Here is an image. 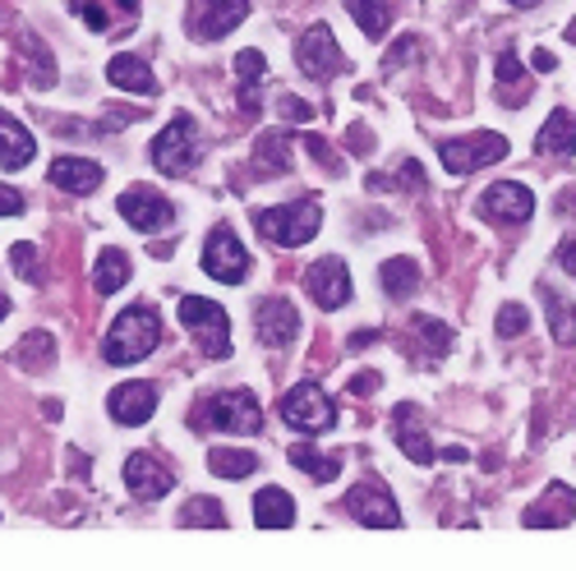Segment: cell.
<instances>
[{
    "mask_svg": "<svg viewBox=\"0 0 576 571\" xmlns=\"http://www.w3.org/2000/svg\"><path fill=\"white\" fill-rule=\"evenodd\" d=\"M158 341H162L158 310H152V304H135V310H125L111 323V333L102 341V360L106 364H139L158 350Z\"/></svg>",
    "mask_w": 576,
    "mask_h": 571,
    "instance_id": "obj_1",
    "label": "cell"
},
{
    "mask_svg": "<svg viewBox=\"0 0 576 571\" xmlns=\"http://www.w3.org/2000/svg\"><path fill=\"white\" fill-rule=\"evenodd\" d=\"M254 226H258V235L268 240V245L300 249V245H309V240L319 235V226H323V208H319L314 194H300V199L281 203V208H263V212L254 217Z\"/></svg>",
    "mask_w": 576,
    "mask_h": 571,
    "instance_id": "obj_2",
    "label": "cell"
},
{
    "mask_svg": "<svg viewBox=\"0 0 576 571\" xmlns=\"http://www.w3.org/2000/svg\"><path fill=\"white\" fill-rule=\"evenodd\" d=\"M194 424H208V429H221V433H258L263 429V410L254 401V392L231 387V392H217V397L198 401L194 406Z\"/></svg>",
    "mask_w": 576,
    "mask_h": 571,
    "instance_id": "obj_3",
    "label": "cell"
},
{
    "mask_svg": "<svg viewBox=\"0 0 576 571\" xmlns=\"http://www.w3.org/2000/svg\"><path fill=\"white\" fill-rule=\"evenodd\" d=\"M198 152H204V139H198V125L189 116H175L158 139H152L148 158L162 175H189L198 166Z\"/></svg>",
    "mask_w": 576,
    "mask_h": 571,
    "instance_id": "obj_4",
    "label": "cell"
},
{
    "mask_svg": "<svg viewBox=\"0 0 576 571\" xmlns=\"http://www.w3.org/2000/svg\"><path fill=\"white\" fill-rule=\"evenodd\" d=\"M181 323L198 337V346H204L212 360H227L231 356V318H227V310H221L217 300L185 295L181 300Z\"/></svg>",
    "mask_w": 576,
    "mask_h": 571,
    "instance_id": "obj_5",
    "label": "cell"
},
{
    "mask_svg": "<svg viewBox=\"0 0 576 571\" xmlns=\"http://www.w3.org/2000/svg\"><path fill=\"white\" fill-rule=\"evenodd\" d=\"M438 158H442V171L448 175H475V171L507 158V139L489 135V129H480V135H471V139H442Z\"/></svg>",
    "mask_w": 576,
    "mask_h": 571,
    "instance_id": "obj_6",
    "label": "cell"
},
{
    "mask_svg": "<svg viewBox=\"0 0 576 571\" xmlns=\"http://www.w3.org/2000/svg\"><path fill=\"white\" fill-rule=\"evenodd\" d=\"M281 420L296 433H327L337 424V406H332V397L319 383H296L281 397Z\"/></svg>",
    "mask_w": 576,
    "mask_h": 571,
    "instance_id": "obj_7",
    "label": "cell"
},
{
    "mask_svg": "<svg viewBox=\"0 0 576 571\" xmlns=\"http://www.w3.org/2000/svg\"><path fill=\"white\" fill-rule=\"evenodd\" d=\"M250 249L240 245V235L231 226H212L208 245H204V272L221 286H245L250 281Z\"/></svg>",
    "mask_w": 576,
    "mask_h": 571,
    "instance_id": "obj_8",
    "label": "cell"
},
{
    "mask_svg": "<svg viewBox=\"0 0 576 571\" xmlns=\"http://www.w3.org/2000/svg\"><path fill=\"white\" fill-rule=\"evenodd\" d=\"M296 65H300V74L314 79V83H323V79H332V74L350 70L327 24H314V28L300 33V42H296Z\"/></svg>",
    "mask_w": 576,
    "mask_h": 571,
    "instance_id": "obj_9",
    "label": "cell"
},
{
    "mask_svg": "<svg viewBox=\"0 0 576 571\" xmlns=\"http://www.w3.org/2000/svg\"><path fill=\"white\" fill-rule=\"evenodd\" d=\"M480 217L484 222H498V226H526L535 217V194L517 180H498L480 194Z\"/></svg>",
    "mask_w": 576,
    "mask_h": 571,
    "instance_id": "obj_10",
    "label": "cell"
},
{
    "mask_svg": "<svg viewBox=\"0 0 576 571\" xmlns=\"http://www.w3.org/2000/svg\"><path fill=\"white\" fill-rule=\"evenodd\" d=\"M250 0H189V33L198 42H217L245 24Z\"/></svg>",
    "mask_w": 576,
    "mask_h": 571,
    "instance_id": "obj_11",
    "label": "cell"
},
{
    "mask_svg": "<svg viewBox=\"0 0 576 571\" xmlns=\"http://www.w3.org/2000/svg\"><path fill=\"white\" fill-rule=\"evenodd\" d=\"M304 291L309 300L319 304V310H342V304H350V272L342 258H319L304 268Z\"/></svg>",
    "mask_w": 576,
    "mask_h": 571,
    "instance_id": "obj_12",
    "label": "cell"
},
{
    "mask_svg": "<svg viewBox=\"0 0 576 571\" xmlns=\"http://www.w3.org/2000/svg\"><path fill=\"white\" fill-rule=\"evenodd\" d=\"M116 208H120V217L135 231H162V226H171L175 222V208L162 199L152 185H129L120 199H116Z\"/></svg>",
    "mask_w": 576,
    "mask_h": 571,
    "instance_id": "obj_13",
    "label": "cell"
},
{
    "mask_svg": "<svg viewBox=\"0 0 576 571\" xmlns=\"http://www.w3.org/2000/svg\"><path fill=\"white\" fill-rule=\"evenodd\" d=\"M254 327H258V341L268 350H286L296 341V333H300V314H296V304L286 295H268V300H258Z\"/></svg>",
    "mask_w": 576,
    "mask_h": 571,
    "instance_id": "obj_14",
    "label": "cell"
},
{
    "mask_svg": "<svg viewBox=\"0 0 576 571\" xmlns=\"http://www.w3.org/2000/svg\"><path fill=\"white\" fill-rule=\"evenodd\" d=\"M346 512L356 516L360 525H373V531H392V525H402V508L392 502L388 489L379 485H356L346 493Z\"/></svg>",
    "mask_w": 576,
    "mask_h": 571,
    "instance_id": "obj_15",
    "label": "cell"
},
{
    "mask_svg": "<svg viewBox=\"0 0 576 571\" xmlns=\"http://www.w3.org/2000/svg\"><path fill=\"white\" fill-rule=\"evenodd\" d=\"M125 485H129V493H135L139 502H158V498H166L175 489V475L162 466L158 456L135 452L125 461Z\"/></svg>",
    "mask_w": 576,
    "mask_h": 571,
    "instance_id": "obj_16",
    "label": "cell"
},
{
    "mask_svg": "<svg viewBox=\"0 0 576 571\" xmlns=\"http://www.w3.org/2000/svg\"><path fill=\"white\" fill-rule=\"evenodd\" d=\"M152 410H158V387H152V383H120V387L106 397V415H111L116 424H125V429L148 424Z\"/></svg>",
    "mask_w": 576,
    "mask_h": 571,
    "instance_id": "obj_17",
    "label": "cell"
},
{
    "mask_svg": "<svg viewBox=\"0 0 576 571\" xmlns=\"http://www.w3.org/2000/svg\"><path fill=\"white\" fill-rule=\"evenodd\" d=\"M572 521H576V489L567 485H549L544 498L521 512V525H530V531H558V525H572Z\"/></svg>",
    "mask_w": 576,
    "mask_h": 571,
    "instance_id": "obj_18",
    "label": "cell"
},
{
    "mask_svg": "<svg viewBox=\"0 0 576 571\" xmlns=\"http://www.w3.org/2000/svg\"><path fill=\"white\" fill-rule=\"evenodd\" d=\"M392 438H396V447H402L415 466H429V461L438 456L434 443H429V429L425 420H419V406L415 401H402L392 410Z\"/></svg>",
    "mask_w": 576,
    "mask_h": 571,
    "instance_id": "obj_19",
    "label": "cell"
},
{
    "mask_svg": "<svg viewBox=\"0 0 576 571\" xmlns=\"http://www.w3.org/2000/svg\"><path fill=\"white\" fill-rule=\"evenodd\" d=\"M106 83H116L120 93H139V97H158V93H162V83H158V74L148 70V60L129 56V51L111 56V65H106Z\"/></svg>",
    "mask_w": 576,
    "mask_h": 571,
    "instance_id": "obj_20",
    "label": "cell"
},
{
    "mask_svg": "<svg viewBox=\"0 0 576 571\" xmlns=\"http://www.w3.org/2000/svg\"><path fill=\"white\" fill-rule=\"evenodd\" d=\"M535 152L540 158H572L576 152V116L567 106H558V112L544 120V129L535 135Z\"/></svg>",
    "mask_w": 576,
    "mask_h": 571,
    "instance_id": "obj_21",
    "label": "cell"
},
{
    "mask_svg": "<svg viewBox=\"0 0 576 571\" xmlns=\"http://www.w3.org/2000/svg\"><path fill=\"white\" fill-rule=\"evenodd\" d=\"M102 166L88 162V158H56L51 162V185L65 189V194H93L102 185Z\"/></svg>",
    "mask_w": 576,
    "mask_h": 571,
    "instance_id": "obj_22",
    "label": "cell"
},
{
    "mask_svg": "<svg viewBox=\"0 0 576 571\" xmlns=\"http://www.w3.org/2000/svg\"><path fill=\"white\" fill-rule=\"evenodd\" d=\"M33 158H37V139L19 120H10L5 112H0V166H5V171H24Z\"/></svg>",
    "mask_w": 576,
    "mask_h": 571,
    "instance_id": "obj_23",
    "label": "cell"
},
{
    "mask_svg": "<svg viewBox=\"0 0 576 571\" xmlns=\"http://www.w3.org/2000/svg\"><path fill=\"white\" fill-rule=\"evenodd\" d=\"M494 74H498V102L512 106V112H517V106H526L530 93H535V83H530V74L521 70L517 51H503L498 65H494Z\"/></svg>",
    "mask_w": 576,
    "mask_h": 571,
    "instance_id": "obj_24",
    "label": "cell"
},
{
    "mask_svg": "<svg viewBox=\"0 0 576 571\" xmlns=\"http://www.w3.org/2000/svg\"><path fill=\"white\" fill-rule=\"evenodd\" d=\"M254 525L258 531H286V525H296V498L286 489H258L254 493Z\"/></svg>",
    "mask_w": 576,
    "mask_h": 571,
    "instance_id": "obj_25",
    "label": "cell"
},
{
    "mask_svg": "<svg viewBox=\"0 0 576 571\" xmlns=\"http://www.w3.org/2000/svg\"><path fill=\"white\" fill-rule=\"evenodd\" d=\"M379 286L392 300H411L419 286H425V272H419L415 258H388L383 268H379Z\"/></svg>",
    "mask_w": 576,
    "mask_h": 571,
    "instance_id": "obj_26",
    "label": "cell"
},
{
    "mask_svg": "<svg viewBox=\"0 0 576 571\" xmlns=\"http://www.w3.org/2000/svg\"><path fill=\"white\" fill-rule=\"evenodd\" d=\"M291 171V139L281 129H268L254 143V175H286Z\"/></svg>",
    "mask_w": 576,
    "mask_h": 571,
    "instance_id": "obj_27",
    "label": "cell"
},
{
    "mask_svg": "<svg viewBox=\"0 0 576 571\" xmlns=\"http://www.w3.org/2000/svg\"><path fill=\"white\" fill-rule=\"evenodd\" d=\"M263 70H268V60L263 51H240L235 56V74H240V112L250 120L258 116V88H263Z\"/></svg>",
    "mask_w": 576,
    "mask_h": 571,
    "instance_id": "obj_28",
    "label": "cell"
},
{
    "mask_svg": "<svg viewBox=\"0 0 576 571\" xmlns=\"http://www.w3.org/2000/svg\"><path fill=\"white\" fill-rule=\"evenodd\" d=\"M540 300H544V314H549V327H553V341L576 346V304L553 291V286H540Z\"/></svg>",
    "mask_w": 576,
    "mask_h": 571,
    "instance_id": "obj_29",
    "label": "cell"
},
{
    "mask_svg": "<svg viewBox=\"0 0 576 571\" xmlns=\"http://www.w3.org/2000/svg\"><path fill=\"white\" fill-rule=\"evenodd\" d=\"M129 258H125V249H102L97 254V263H93V286H97V295H116L120 286L129 281Z\"/></svg>",
    "mask_w": 576,
    "mask_h": 571,
    "instance_id": "obj_30",
    "label": "cell"
},
{
    "mask_svg": "<svg viewBox=\"0 0 576 571\" xmlns=\"http://www.w3.org/2000/svg\"><path fill=\"white\" fill-rule=\"evenodd\" d=\"M286 456H291V466H296V470L314 475L319 485H332V479L342 475V461H337V456H323L319 447H309V443H296V447H286Z\"/></svg>",
    "mask_w": 576,
    "mask_h": 571,
    "instance_id": "obj_31",
    "label": "cell"
},
{
    "mask_svg": "<svg viewBox=\"0 0 576 571\" xmlns=\"http://www.w3.org/2000/svg\"><path fill=\"white\" fill-rule=\"evenodd\" d=\"M208 470L217 479H245V475L258 470V456L245 452V447H212L208 452Z\"/></svg>",
    "mask_w": 576,
    "mask_h": 571,
    "instance_id": "obj_32",
    "label": "cell"
},
{
    "mask_svg": "<svg viewBox=\"0 0 576 571\" xmlns=\"http://www.w3.org/2000/svg\"><path fill=\"white\" fill-rule=\"evenodd\" d=\"M346 10L365 28V37H383L392 24V0H346Z\"/></svg>",
    "mask_w": 576,
    "mask_h": 571,
    "instance_id": "obj_33",
    "label": "cell"
},
{
    "mask_svg": "<svg viewBox=\"0 0 576 571\" xmlns=\"http://www.w3.org/2000/svg\"><path fill=\"white\" fill-rule=\"evenodd\" d=\"M411 333L419 337V346H425L434 360H442V356L452 350V327L438 323V318H429V314H415V318H411Z\"/></svg>",
    "mask_w": 576,
    "mask_h": 571,
    "instance_id": "obj_34",
    "label": "cell"
},
{
    "mask_svg": "<svg viewBox=\"0 0 576 571\" xmlns=\"http://www.w3.org/2000/svg\"><path fill=\"white\" fill-rule=\"evenodd\" d=\"M181 525H189V531H198V525H208V531H221L227 525V512H221V502L217 498H189L185 508H181Z\"/></svg>",
    "mask_w": 576,
    "mask_h": 571,
    "instance_id": "obj_35",
    "label": "cell"
},
{
    "mask_svg": "<svg viewBox=\"0 0 576 571\" xmlns=\"http://www.w3.org/2000/svg\"><path fill=\"white\" fill-rule=\"evenodd\" d=\"M14 360L24 364V369H47L56 360V337L51 333H28L24 346L14 350Z\"/></svg>",
    "mask_w": 576,
    "mask_h": 571,
    "instance_id": "obj_36",
    "label": "cell"
},
{
    "mask_svg": "<svg viewBox=\"0 0 576 571\" xmlns=\"http://www.w3.org/2000/svg\"><path fill=\"white\" fill-rule=\"evenodd\" d=\"M24 56H33V65H37V74H33V88H51L56 83V65H51V51L42 47V37L37 33H24Z\"/></svg>",
    "mask_w": 576,
    "mask_h": 571,
    "instance_id": "obj_37",
    "label": "cell"
},
{
    "mask_svg": "<svg viewBox=\"0 0 576 571\" xmlns=\"http://www.w3.org/2000/svg\"><path fill=\"white\" fill-rule=\"evenodd\" d=\"M526 327H530V314H526V304H503V310H498V318H494V333H498L503 341L521 337Z\"/></svg>",
    "mask_w": 576,
    "mask_h": 571,
    "instance_id": "obj_38",
    "label": "cell"
},
{
    "mask_svg": "<svg viewBox=\"0 0 576 571\" xmlns=\"http://www.w3.org/2000/svg\"><path fill=\"white\" fill-rule=\"evenodd\" d=\"M70 10H74L93 33H106V28H111V14L102 10V0H70Z\"/></svg>",
    "mask_w": 576,
    "mask_h": 571,
    "instance_id": "obj_39",
    "label": "cell"
},
{
    "mask_svg": "<svg viewBox=\"0 0 576 571\" xmlns=\"http://www.w3.org/2000/svg\"><path fill=\"white\" fill-rule=\"evenodd\" d=\"M10 263H14V272L24 277V281H33V286L42 281V268H37V249H33V245H14V249H10Z\"/></svg>",
    "mask_w": 576,
    "mask_h": 571,
    "instance_id": "obj_40",
    "label": "cell"
},
{
    "mask_svg": "<svg viewBox=\"0 0 576 571\" xmlns=\"http://www.w3.org/2000/svg\"><path fill=\"white\" fill-rule=\"evenodd\" d=\"M419 47H425V42H419V37H402V42H396V51H388V56H383V70L392 74L396 65H406V60H419Z\"/></svg>",
    "mask_w": 576,
    "mask_h": 571,
    "instance_id": "obj_41",
    "label": "cell"
},
{
    "mask_svg": "<svg viewBox=\"0 0 576 571\" xmlns=\"http://www.w3.org/2000/svg\"><path fill=\"white\" fill-rule=\"evenodd\" d=\"M304 148L314 152V162H323V166H327V175H342V171H346V166H342L337 158H332V148H327V143H323L319 135H304Z\"/></svg>",
    "mask_w": 576,
    "mask_h": 571,
    "instance_id": "obj_42",
    "label": "cell"
},
{
    "mask_svg": "<svg viewBox=\"0 0 576 571\" xmlns=\"http://www.w3.org/2000/svg\"><path fill=\"white\" fill-rule=\"evenodd\" d=\"M277 112H281V116H291V120H314V106L300 102V97H291V93H281Z\"/></svg>",
    "mask_w": 576,
    "mask_h": 571,
    "instance_id": "obj_43",
    "label": "cell"
},
{
    "mask_svg": "<svg viewBox=\"0 0 576 571\" xmlns=\"http://www.w3.org/2000/svg\"><path fill=\"white\" fill-rule=\"evenodd\" d=\"M346 387H350V397H373V392H379V373L365 369V373H356V378H350Z\"/></svg>",
    "mask_w": 576,
    "mask_h": 571,
    "instance_id": "obj_44",
    "label": "cell"
},
{
    "mask_svg": "<svg viewBox=\"0 0 576 571\" xmlns=\"http://www.w3.org/2000/svg\"><path fill=\"white\" fill-rule=\"evenodd\" d=\"M24 212V194L10 189V185H0V217H19Z\"/></svg>",
    "mask_w": 576,
    "mask_h": 571,
    "instance_id": "obj_45",
    "label": "cell"
},
{
    "mask_svg": "<svg viewBox=\"0 0 576 571\" xmlns=\"http://www.w3.org/2000/svg\"><path fill=\"white\" fill-rule=\"evenodd\" d=\"M558 268H563L567 277H576V231L558 245Z\"/></svg>",
    "mask_w": 576,
    "mask_h": 571,
    "instance_id": "obj_46",
    "label": "cell"
},
{
    "mask_svg": "<svg viewBox=\"0 0 576 571\" xmlns=\"http://www.w3.org/2000/svg\"><path fill=\"white\" fill-rule=\"evenodd\" d=\"M346 139H350V148H360V152H369V148H373V135H369L365 125H356V129H350Z\"/></svg>",
    "mask_w": 576,
    "mask_h": 571,
    "instance_id": "obj_47",
    "label": "cell"
},
{
    "mask_svg": "<svg viewBox=\"0 0 576 571\" xmlns=\"http://www.w3.org/2000/svg\"><path fill=\"white\" fill-rule=\"evenodd\" d=\"M346 341H350V350H369L373 341H379V333H350Z\"/></svg>",
    "mask_w": 576,
    "mask_h": 571,
    "instance_id": "obj_48",
    "label": "cell"
},
{
    "mask_svg": "<svg viewBox=\"0 0 576 571\" xmlns=\"http://www.w3.org/2000/svg\"><path fill=\"white\" fill-rule=\"evenodd\" d=\"M535 70H558V56H549V51H535Z\"/></svg>",
    "mask_w": 576,
    "mask_h": 571,
    "instance_id": "obj_49",
    "label": "cell"
},
{
    "mask_svg": "<svg viewBox=\"0 0 576 571\" xmlns=\"http://www.w3.org/2000/svg\"><path fill=\"white\" fill-rule=\"evenodd\" d=\"M563 194H567V199H563V203H558V208H563V212H572V208H576V185H567V189H563Z\"/></svg>",
    "mask_w": 576,
    "mask_h": 571,
    "instance_id": "obj_50",
    "label": "cell"
},
{
    "mask_svg": "<svg viewBox=\"0 0 576 571\" xmlns=\"http://www.w3.org/2000/svg\"><path fill=\"white\" fill-rule=\"evenodd\" d=\"M116 5H120V10H129V14H135V10H139V0H116Z\"/></svg>",
    "mask_w": 576,
    "mask_h": 571,
    "instance_id": "obj_51",
    "label": "cell"
},
{
    "mask_svg": "<svg viewBox=\"0 0 576 571\" xmlns=\"http://www.w3.org/2000/svg\"><path fill=\"white\" fill-rule=\"evenodd\" d=\"M507 5H517V10H530V5H535V0H507Z\"/></svg>",
    "mask_w": 576,
    "mask_h": 571,
    "instance_id": "obj_52",
    "label": "cell"
},
{
    "mask_svg": "<svg viewBox=\"0 0 576 571\" xmlns=\"http://www.w3.org/2000/svg\"><path fill=\"white\" fill-rule=\"evenodd\" d=\"M5 314H10V300H5V295H0V323H5Z\"/></svg>",
    "mask_w": 576,
    "mask_h": 571,
    "instance_id": "obj_53",
    "label": "cell"
},
{
    "mask_svg": "<svg viewBox=\"0 0 576 571\" xmlns=\"http://www.w3.org/2000/svg\"><path fill=\"white\" fill-rule=\"evenodd\" d=\"M567 42H576V19H572V24H567Z\"/></svg>",
    "mask_w": 576,
    "mask_h": 571,
    "instance_id": "obj_54",
    "label": "cell"
}]
</instances>
